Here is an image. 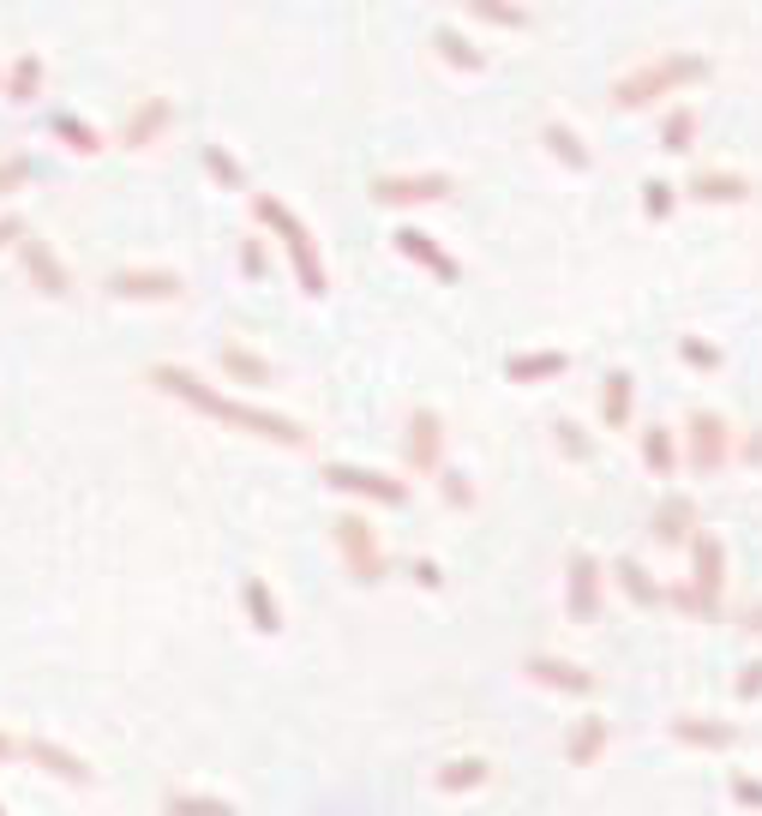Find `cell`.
I'll use <instances>...</instances> for the list:
<instances>
[{"label":"cell","mask_w":762,"mask_h":816,"mask_svg":"<svg viewBox=\"0 0 762 816\" xmlns=\"http://www.w3.org/2000/svg\"><path fill=\"white\" fill-rule=\"evenodd\" d=\"M463 12L480 24H499V31H528V7L516 0H463Z\"/></svg>","instance_id":"cell-32"},{"label":"cell","mask_w":762,"mask_h":816,"mask_svg":"<svg viewBox=\"0 0 762 816\" xmlns=\"http://www.w3.org/2000/svg\"><path fill=\"white\" fill-rule=\"evenodd\" d=\"M390 240H397V252H402V259H409V264H421L427 276H439L444 288H456V283H463V264H456L451 252H444L439 240L427 235V228H409V223H402Z\"/></svg>","instance_id":"cell-11"},{"label":"cell","mask_w":762,"mask_h":816,"mask_svg":"<svg viewBox=\"0 0 762 816\" xmlns=\"http://www.w3.org/2000/svg\"><path fill=\"white\" fill-rule=\"evenodd\" d=\"M409 577L421 582V589H444V570L433 565V558H414V565H409Z\"/></svg>","instance_id":"cell-46"},{"label":"cell","mask_w":762,"mask_h":816,"mask_svg":"<svg viewBox=\"0 0 762 816\" xmlns=\"http://www.w3.org/2000/svg\"><path fill=\"white\" fill-rule=\"evenodd\" d=\"M672 738H679L684 750H732L739 745V726L703 721V714H679V721H672Z\"/></svg>","instance_id":"cell-23"},{"label":"cell","mask_w":762,"mask_h":816,"mask_svg":"<svg viewBox=\"0 0 762 816\" xmlns=\"http://www.w3.org/2000/svg\"><path fill=\"white\" fill-rule=\"evenodd\" d=\"M637 444H642V468H649L655 480H672V475H679L684 456H679V432H672L667 420L642 427V432H637Z\"/></svg>","instance_id":"cell-22"},{"label":"cell","mask_w":762,"mask_h":816,"mask_svg":"<svg viewBox=\"0 0 762 816\" xmlns=\"http://www.w3.org/2000/svg\"><path fill=\"white\" fill-rule=\"evenodd\" d=\"M708 72H715V67H708L703 55H691V48H667V55H655V60H642V67L618 72L606 97H613V109L642 114V109H655V102L691 91V84H703Z\"/></svg>","instance_id":"cell-2"},{"label":"cell","mask_w":762,"mask_h":816,"mask_svg":"<svg viewBox=\"0 0 762 816\" xmlns=\"http://www.w3.org/2000/svg\"><path fill=\"white\" fill-rule=\"evenodd\" d=\"M240 271H247L252 283H259V276L271 271V259H264V247H259V240H247V247H240Z\"/></svg>","instance_id":"cell-44"},{"label":"cell","mask_w":762,"mask_h":816,"mask_svg":"<svg viewBox=\"0 0 762 816\" xmlns=\"http://www.w3.org/2000/svg\"><path fill=\"white\" fill-rule=\"evenodd\" d=\"M606 738H613V721H606V714H582V721L565 733V762L570 769H594L601 750H606Z\"/></svg>","instance_id":"cell-19"},{"label":"cell","mask_w":762,"mask_h":816,"mask_svg":"<svg viewBox=\"0 0 762 816\" xmlns=\"http://www.w3.org/2000/svg\"><path fill=\"white\" fill-rule=\"evenodd\" d=\"M553 444L570 456V463H594V439L577 427V420H553Z\"/></svg>","instance_id":"cell-37"},{"label":"cell","mask_w":762,"mask_h":816,"mask_svg":"<svg viewBox=\"0 0 762 816\" xmlns=\"http://www.w3.org/2000/svg\"><path fill=\"white\" fill-rule=\"evenodd\" d=\"M31 235V228H24V216H12V211H0V252L7 247H19V240Z\"/></svg>","instance_id":"cell-45"},{"label":"cell","mask_w":762,"mask_h":816,"mask_svg":"<svg viewBox=\"0 0 762 816\" xmlns=\"http://www.w3.org/2000/svg\"><path fill=\"white\" fill-rule=\"evenodd\" d=\"M739 456H744V463H751V468H762V427L751 432V439H744V451H739Z\"/></svg>","instance_id":"cell-47"},{"label":"cell","mask_w":762,"mask_h":816,"mask_svg":"<svg viewBox=\"0 0 762 816\" xmlns=\"http://www.w3.org/2000/svg\"><path fill=\"white\" fill-rule=\"evenodd\" d=\"M630 415H637V378H630L625 366H613V373L601 378V420H606V432H630Z\"/></svg>","instance_id":"cell-21"},{"label":"cell","mask_w":762,"mask_h":816,"mask_svg":"<svg viewBox=\"0 0 762 816\" xmlns=\"http://www.w3.org/2000/svg\"><path fill=\"white\" fill-rule=\"evenodd\" d=\"M732 798H739L744 811H762V781H751V774H732Z\"/></svg>","instance_id":"cell-43"},{"label":"cell","mask_w":762,"mask_h":816,"mask_svg":"<svg viewBox=\"0 0 762 816\" xmlns=\"http://www.w3.org/2000/svg\"><path fill=\"white\" fill-rule=\"evenodd\" d=\"M19 264H24V276H31L36 295H48V301H67L72 295V271L60 264V252L48 247L43 235H24L19 240Z\"/></svg>","instance_id":"cell-9"},{"label":"cell","mask_w":762,"mask_h":816,"mask_svg":"<svg viewBox=\"0 0 762 816\" xmlns=\"http://www.w3.org/2000/svg\"><path fill=\"white\" fill-rule=\"evenodd\" d=\"M217 366H223L228 378H235V385H271V378H276V366L264 361V354H252L247 342H223Z\"/></svg>","instance_id":"cell-27"},{"label":"cell","mask_w":762,"mask_h":816,"mask_svg":"<svg viewBox=\"0 0 762 816\" xmlns=\"http://www.w3.org/2000/svg\"><path fill=\"white\" fill-rule=\"evenodd\" d=\"M409 468L414 475H433V480L444 468V415L427 408V403L409 415Z\"/></svg>","instance_id":"cell-12"},{"label":"cell","mask_w":762,"mask_h":816,"mask_svg":"<svg viewBox=\"0 0 762 816\" xmlns=\"http://www.w3.org/2000/svg\"><path fill=\"white\" fill-rule=\"evenodd\" d=\"M433 48H439L444 67H456V72H487V55H480V43H468L456 24H439V31H433Z\"/></svg>","instance_id":"cell-28"},{"label":"cell","mask_w":762,"mask_h":816,"mask_svg":"<svg viewBox=\"0 0 762 816\" xmlns=\"http://www.w3.org/2000/svg\"><path fill=\"white\" fill-rule=\"evenodd\" d=\"M7 97L12 102H36V97H43V55H19V60H12Z\"/></svg>","instance_id":"cell-33"},{"label":"cell","mask_w":762,"mask_h":816,"mask_svg":"<svg viewBox=\"0 0 762 816\" xmlns=\"http://www.w3.org/2000/svg\"><path fill=\"white\" fill-rule=\"evenodd\" d=\"M565 607H570V624H594L601 619V558L594 553H570L565 565Z\"/></svg>","instance_id":"cell-10"},{"label":"cell","mask_w":762,"mask_h":816,"mask_svg":"<svg viewBox=\"0 0 762 816\" xmlns=\"http://www.w3.org/2000/svg\"><path fill=\"white\" fill-rule=\"evenodd\" d=\"M727 456H732V427L715 408H696V415L684 420V468H691V475H720Z\"/></svg>","instance_id":"cell-5"},{"label":"cell","mask_w":762,"mask_h":816,"mask_svg":"<svg viewBox=\"0 0 762 816\" xmlns=\"http://www.w3.org/2000/svg\"><path fill=\"white\" fill-rule=\"evenodd\" d=\"M613 577H618V589H625L637 607H667V589L649 577V565H637V558H618Z\"/></svg>","instance_id":"cell-30"},{"label":"cell","mask_w":762,"mask_h":816,"mask_svg":"<svg viewBox=\"0 0 762 816\" xmlns=\"http://www.w3.org/2000/svg\"><path fill=\"white\" fill-rule=\"evenodd\" d=\"M48 133H55L67 150H79V157H96V150H103V133H96V126H84L79 114H67V109L48 114Z\"/></svg>","instance_id":"cell-31"},{"label":"cell","mask_w":762,"mask_h":816,"mask_svg":"<svg viewBox=\"0 0 762 816\" xmlns=\"http://www.w3.org/2000/svg\"><path fill=\"white\" fill-rule=\"evenodd\" d=\"M12 757H19V738H12V733H0V762H12Z\"/></svg>","instance_id":"cell-48"},{"label":"cell","mask_w":762,"mask_h":816,"mask_svg":"<svg viewBox=\"0 0 762 816\" xmlns=\"http://www.w3.org/2000/svg\"><path fill=\"white\" fill-rule=\"evenodd\" d=\"M696 133H703V114L691 102H667V114H660V150L684 157V150H696Z\"/></svg>","instance_id":"cell-25"},{"label":"cell","mask_w":762,"mask_h":816,"mask_svg":"<svg viewBox=\"0 0 762 816\" xmlns=\"http://www.w3.org/2000/svg\"><path fill=\"white\" fill-rule=\"evenodd\" d=\"M169 126H174V102L169 97H138V109L126 114V126H121V145L126 150H150V145H162Z\"/></svg>","instance_id":"cell-15"},{"label":"cell","mask_w":762,"mask_h":816,"mask_svg":"<svg viewBox=\"0 0 762 816\" xmlns=\"http://www.w3.org/2000/svg\"><path fill=\"white\" fill-rule=\"evenodd\" d=\"M667 607H679V612H691V619H715V607L703 601V594L691 589V582H667Z\"/></svg>","instance_id":"cell-41"},{"label":"cell","mask_w":762,"mask_h":816,"mask_svg":"<svg viewBox=\"0 0 762 816\" xmlns=\"http://www.w3.org/2000/svg\"><path fill=\"white\" fill-rule=\"evenodd\" d=\"M684 193L696 204H744L757 186H751V174H739V169H696L691 181H684Z\"/></svg>","instance_id":"cell-17"},{"label":"cell","mask_w":762,"mask_h":816,"mask_svg":"<svg viewBox=\"0 0 762 816\" xmlns=\"http://www.w3.org/2000/svg\"><path fill=\"white\" fill-rule=\"evenodd\" d=\"M0 816H7V811H0Z\"/></svg>","instance_id":"cell-51"},{"label":"cell","mask_w":762,"mask_h":816,"mask_svg":"<svg viewBox=\"0 0 762 816\" xmlns=\"http://www.w3.org/2000/svg\"><path fill=\"white\" fill-rule=\"evenodd\" d=\"M145 385H157L162 397L186 403V408H193V415L217 420V427H228V432H247V439L283 444V451H307V444H312V432L300 427V420L276 415V408H259V403L223 397V390H211V385H205V378H198V373H186V366H174V361L150 366V373H145Z\"/></svg>","instance_id":"cell-1"},{"label":"cell","mask_w":762,"mask_h":816,"mask_svg":"<svg viewBox=\"0 0 762 816\" xmlns=\"http://www.w3.org/2000/svg\"><path fill=\"white\" fill-rule=\"evenodd\" d=\"M487 774H492V762L487 757H451V762H444V769L433 774V786H439V793H475V786H487Z\"/></svg>","instance_id":"cell-29"},{"label":"cell","mask_w":762,"mask_h":816,"mask_svg":"<svg viewBox=\"0 0 762 816\" xmlns=\"http://www.w3.org/2000/svg\"><path fill=\"white\" fill-rule=\"evenodd\" d=\"M744 631H751V636H762V601H757L751 612H744Z\"/></svg>","instance_id":"cell-49"},{"label":"cell","mask_w":762,"mask_h":816,"mask_svg":"<svg viewBox=\"0 0 762 816\" xmlns=\"http://www.w3.org/2000/svg\"><path fill=\"white\" fill-rule=\"evenodd\" d=\"M109 295L114 301H181L186 276L162 271V264H126V271H109Z\"/></svg>","instance_id":"cell-8"},{"label":"cell","mask_w":762,"mask_h":816,"mask_svg":"<svg viewBox=\"0 0 762 816\" xmlns=\"http://www.w3.org/2000/svg\"><path fill=\"white\" fill-rule=\"evenodd\" d=\"M655 541L660 546H691L696 541V499H684V492H667V499L655 505Z\"/></svg>","instance_id":"cell-18"},{"label":"cell","mask_w":762,"mask_h":816,"mask_svg":"<svg viewBox=\"0 0 762 816\" xmlns=\"http://www.w3.org/2000/svg\"><path fill=\"white\" fill-rule=\"evenodd\" d=\"M252 216H259V223L276 235V247L288 252V271H295L300 295H307V301H325V295H330V276H325V259H319V240H312V228L300 223V216L288 211L276 193H252Z\"/></svg>","instance_id":"cell-3"},{"label":"cell","mask_w":762,"mask_h":816,"mask_svg":"<svg viewBox=\"0 0 762 816\" xmlns=\"http://www.w3.org/2000/svg\"><path fill=\"white\" fill-rule=\"evenodd\" d=\"M523 679L546 684V691H565V696H594V684H601L589 667H577V660H558V655H528V660H523Z\"/></svg>","instance_id":"cell-13"},{"label":"cell","mask_w":762,"mask_h":816,"mask_svg":"<svg viewBox=\"0 0 762 816\" xmlns=\"http://www.w3.org/2000/svg\"><path fill=\"white\" fill-rule=\"evenodd\" d=\"M205 174L223 186V193H247V169L228 157V145H205Z\"/></svg>","instance_id":"cell-34"},{"label":"cell","mask_w":762,"mask_h":816,"mask_svg":"<svg viewBox=\"0 0 762 816\" xmlns=\"http://www.w3.org/2000/svg\"><path fill=\"white\" fill-rule=\"evenodd\" d=\"M679 193L684 186H672V181H642V216H649V223H667V216L679 211Z\"/></svg>","instance_id":"cell-36"},{"label":"cell","mask_w":762,"mask_h":816,"mask_svg":"<svg viewBox=\"0 0 762 816\" xmlns=\"http://www.w3.org/2000/svg\"><path fill=\"white\" fill-rule=\"evenodd\" d=\"M732 691H739V703H757V696H762V660L739 667V684H732Z\"/></svg>","instance_id":"cell-42"},{"label":"cell","mask_w":762,"mask_h":816,"mask_svg":"<svg viewBox=\"0 0 762 816\" xmlns=\"http://www.w3.org/2000/svg\"><path fill=\"white\" fill-rule=\"evenodd\" d=\"M691 589L703 594L708 607H720V594H727V546H720L715 534H696L691 541Z\"/></svg>","instance_id":"cell-14"},{"label":"cell","mask_w":762,"mask_h":816,"mask_svg":"<svg viewBox=\"0 0 762 816\" xmlns=\"http://www.w3.org/2000/svg\"><path fill=\"white\" fill-rule=\"evenodd\" d=\"M570 373V354L565 349H528V354H511L504 361V378L511 385H553V378Z\"/></svg>","instance_id":"cell-20"},{"label":"cell","mask_w":762,"mask_h":816,"mask_svg":"<svg viewBox=\"0 0 762 816\" xmlns=\"http://www.w3.org/2000/svg\"><path fill=\"white\" fill-rule=\"evenodd\" d=\"M240 607H247V619H252L259 636H283V607H276V594H271L264 577H240Z\"/></svg>","instance_id":"cell-24"},{"label":"cell","mask_w":762,"mask_h":816,"mask_svg":"<svg viewBox=\"0 0 762 816\" xmlns=\"http://www.w3.org/2000/svg\"><path fill=\"white\" fill-rule=\"evenodd\" d=\"M162 816H235V805L211 798V793H169L162 798Z\"/></svg>","instance_id":"cell-35"},{"label":"cell","mask_w":762,"mask_h":816,"mask_svg":"<svg viewBox=\"0 0 762 816\" xmlns=\"http://www.w3.org/2000/svg\"><path fill=\"white\" fill-rule=\"evenodd\" d=\"M444 199H456V174H439V169H427V174H378L373 181V204H444Z\"/></svg>","instance_id":"cell-7"},{"label":"cell","mask_w":762,"mask_h":816,"mask_svg":"<svg viewBox=\"0 0 762 816\" xmlns=\"http://www.w3.org/2000/svg\"><path fill=\"white\" fill-rule=\"evenodd\" d=\"M439 492L451 510H475V480H468L463 468H439Z\"/></svg>","instance_id":"cell-38"},{"label":"cell","mask_w":762,"mask_h":816,"mask_svg":"<svg viewBox=\"0 0 762 816\" xmlns=\"http://www.w3.org/2000/svg\"><path fill=\"white\" fill-rule=\"evenodd\" d=\"M330 541H337L342 570H349V577L361 582V589H378V582L390 577V553H385L378 529L361 517V510H342V517L330 522Z\"/></svg>","instance_id":"cell-4"},{"label":"cell","mask_w":762,"mask_h":816,"mask_svg":"<svg viewBox=\"0 0 762 816\" xmlns=\"http://www.w3.org/2000/svg\"><path fill=\"white\" fill-rule=\"evenodd\" d=\"M19 757H24V762H36L43 774H55V781H72V786H91V781H96L91 762L72 757V750H60V745H48V738H24Z\"/></svg>","instance_id":"cell-16"},{"label":"cell","mask_w":762,"mask_h":816,"mask_svg":"<svg viewBox=\"0 0 762 816\" xmlns=\"http://www.w3.org/2000/svg\"><path fill=\"white\" fill-rule=\"evenodd\" d=\"M0 84H7V79H0Z\"/></svg>","instance_id":"cell-50"},{"label":"cell","mask_w":762,"mask_h":816,"mask_svg":"<svg viewBox=\"0 0 762 816\" xmlns=\"http://www.w3.org/2000/svg\"><path fill=\"white\" fill-rule=\"evenodd\" d=\"M325 480H330V492H354V499H373V505H390V510L409 505V480H390V475L361 468V463H325Z\"/></svg>","instance_id":"cell-6"},{"label":"cell","mask_w":762,"mask_h":816,"mask_svg":"<svg viewBox=\"0 0 762 816\" xmlns=\"http://www.w3.org/2000/svg\"><path fill=\"white\" fill-rule=\"evenodd\" d=\"M541 145L553 150V162H565L570 174H589V169H594V150L582 145V138L570 133L565 121H546V126H541Z\"/></svg>","instance_id":"cell-26"},{"label":"cell","mask_w":762,"mask_h":816,"mask_svg":"<svg viewBox=\"0 0 762 816\" xmlns=\"http://www.w3.org/2000/svg\"><path fill=\"white\" fill-rule=\"evenodd\" d=\"M31 174H36V162L24 157V150H12V157H0V199H7V193H19V186L31 181Z\"/></svg>","instance_id":"cell-40"},{"label":"cell","mask_w":762,"mask_h":816,"mask_svg":"<svg viewBox=\"0 0 762 816\" xmlns=\"http://www.w3.org/2000/svg\"><path fill=\"white\" fill-rule=\"evenodd\" d=\"M679 354H684V366H696V373H720V349L703 342V337H679Z\"/></svg>","instance_id":"cell-39"}]
</instances>
